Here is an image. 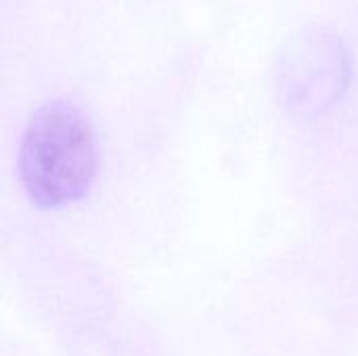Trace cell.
I'll return each mask as SVG.
<instances>
[{
    "instance_id": "6da1fadb",
    "label": "cell",
    "mask_w": 358,
    "mask_h": 356,
    "mask_svg": "<svg viewBox=\"0 0 358 356\" xmlns=\"http://www.w3.org/2000/svg\"><path fill=\"white\" fill-rule=\"evenodd\" d=\"M96 174V145L86 115L65 101L42 105L21 138L19 178L31 204L59 208L86 195Z\"/></svg>"
},
{
    "instance_id": "7a4b0ae2",
    "label": "cell",
    "mask_w": 358,
    "mask_h": 356,
    "mask_svg": "<svg viewBox=\"0 0 358 356\" xmlns=\"http://www.w3.org/2000/svg\"><path fill=\"white\" fill-rule=\"evenodd\" d=\"M350 80V59L344 42L327 29H304L281 50L277 88L285 105L298 113L329 107Z\"/></svg>"
}]
</instances>
